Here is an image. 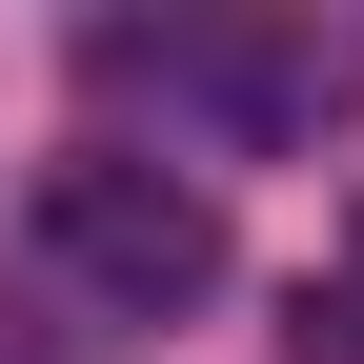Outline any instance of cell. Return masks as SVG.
Listing matches in <instances>:
<instances>
[{
    "label": "cell",
    "instance_id": "7a4b0ae2",
    "mask_svg": "<svg viewBox=\"0 0 364 364\" xmlns=\"http://www.w3.org/2000/svg\"><path fill=\"white\" fill-rule=\"evenodd\" d=\"M102 81H162L223 142H304V122L364 102V41L344 21H102Z\"/></svg>",
    "mask_w": 364,
    "mask_h": 364
},
{
    "label": "cell",
    "instance_id": "3957f363",
    "mask_svg": "<svg viewBox=\"0 0 364 364\" xmlns=\"http://www.w3.org/2000/svg\"><path fill=\"white\" fill-rule=\"evenodd\" d=\"M284 344H304V364H364V203H344V243L304 263V304H284Z\"/></svg>",
    "mask_w": 364,
    "mask_h": 364
},
{
    "label": "cell",
    "instance_id": "6da1fadb",
    "mask_svg": "<svg viewBox=\"0 0 364 364\" xmlns=\"http://www.w3.org/2000/svg\"><path fill=\"white\" fill-rule=\"evenodd\" d=\"M21 243H41V284H81L102 324H182V304L223 284V203L182 162H142V142H61L41 203H21Z\"/></svg>",
    "mask_w": 364,
    "mask_h": 364
}]
</instances>
